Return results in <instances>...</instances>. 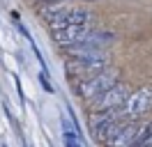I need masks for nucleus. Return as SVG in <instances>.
I'll use <instances>...</instances> for the list:
<instances>
[{
  "instance_id": "nucleus-5",
  "label": "nucleus",
  "mask_w": 152,
  "mask_h": 147,
  "mask_svg": "<svg viewBox=\"0 0 152 147\" xmlns=\"http://www.w3.org/2000/svg\"><path fill=\"white\" fill-rule=\"evenodd\" d=\"M148 129H150V122H145V119H124L104 145L106 147H134L145 136Z\"/></svg>"
},
{
  "instance_id": "nucleus-7",
  "label": "nucleus",
  "mask_w": 152,
  "mask_h": 147,
  "mask_svg": "<svg viewBox=\"0 0 152 147\" xmlns=\"http://www.w3.org/2000/svg\"><path fill=\"white\" fill-rule=\"evenodd\" d=\"M129 94H132L129 85L118 81L113 87H108V90L102 92L97 99L90 101V108H92V113H99V110H120L124 103H127Z\"/></svg>"
},
{
  "instance_id": "nucleus-4",
  "label": "nucleus",
  "mask_w": 152,
  "mask_h": 147,
  "mask_svg": "<svg viewBox=\"0 0 152 147\" xmlns=\"http://www.w3.org/2000/svg\"><path fill=\"white\" fill-rule=\"evenodd\" d=\"M122 122L124 119H122L120 110H99V113H90L88 129H90V136L95 138L97 143H106Z\"/></svg>"
},
{
  "instance_id": "nucleus-9",
  "label": "nucleus",
  "mask_w": 152,
  "mask_h": 147,
  "mask_svg": "<svg viewBox=\"0 0 152 147\" xmlns=\"http://www.w3.org/2000/svg\"><path fill=\"white\" fill-rule=\"evenodd\" d=\"M62 136H65V145H67V147H81L76 131H74V129H69V124H67V122H62Z\"/></svg>"
},
{
  "instance_id": "nucleus-1",
  "label": "nucleus",
  "mask_w": 152,
  "mask_h": 147,
  "mask_svg": "<svg viewBox=\"0 0 152 147\" xmlns=\"http://www.w3.org/2000/svg\"><path fill=\"white\" fill-rule=\"evenodd\" d=\"M108 62H111V57L106 51H74V53H69L65 69L74 81H81V78H88L92 74L108 69Z\"/></svg>"
},
{
  "instance_id": "nucleus-6",
  "label": "nucleus",
  "mask_w": 152,
  "mask_h": 147,
  "mask_svg": "<svg viewBox=\"0 0 152 147\" xmlns=\"http://www.w3.org/2000/svg\"><path fill=\"white\" fill-rule=\"evenodd\" d=\"M150 110H152V85H143L129 94V99L120 108V113H122V119H143Z\"/></svg>"
},
{
  "instance_id": "nucleus-2",
  "label": "nucleus",
  "mask_w": 152,
  "mask_h": 147,
  "mask_svg": "<svg viewBox=\"0 0 152 147\" xmlns=\"http://www.w3.org/2000/svg\"><path fill=\"white\" fill-rule=\"evenodd\" d=\"M42 18L48 23L51 30L65 25H81V23H90L92 14L83 7H76V5H67V2H46V7L39 9Z\"/></svg>"
},
{
  "instance_id": "nucleus-8",
  "label": "nucleus",
  "mask_w": 152,
  "mask_h": 147,
  "mask_svg": "<svg viewBox=\"0 0 152 147\" xmlns=\"http://www.w3.org/2000/svg\"><path fill=\"white\" fill-rule=\"evenodd\" d=\"M95 28L90 23H81V25H65L58 28V30H51L53 35V41L62 48H72V46H78L81 41H86V37L92 32Z\"/></svg>"
},
{
  "instance_id": "nucleus-11",
  "label": "nucleus",
  "mask_w": 152,
  "mask_h": 147,
  "mask_svg": "<svg viewBox=\"0 0 152 147\" xmlns=\"http://www.w3.org/2000/svg\"><path fill=\"white\" fill-rule=\"evenodd\" d=\"M46 2H67V0H46ZM83 2H92V0H83Z\"/></svg>"
},
{
  "instance_id": "nucleus-3",
  "label": "nucleus",
  "mask_w": 152,
  "mask_h": 147,
  "mask_svg": "<svg viewBox=\"0 0 152 147\" xmlns=\"http://www.w3.org/2000/svg\"><path fill=\"white\" fill-rule=\"evenodd\" d=\"M115 83H118V71L108 67V69H104V71L88 76V78L74 81V90H76V94H78L81 99L92 101V99H97L102 92H106L108 87H113Z\"/></svg>"
},
{
  "instance_id": "nucleus-10",
  "label": "nucleus",
  "mask_w": 152,
  "mask_h": 147,
  "mask_svg": "<svg viewBox=\"0 0 152 147\" xmlns=\"http://www.w3.org/2000/svg\"><path fill=\"white\" fill-rule=\"evenodd\" d=\"M134 147H152V122H150V129L145 131V136H143Z\"/></svg>"
}]
</instances>
